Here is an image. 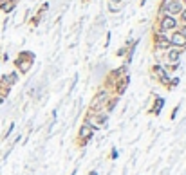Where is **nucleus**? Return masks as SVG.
Wrapping results in <instances>:
<instances>
[{
  "mask_svg": "<svg viewBox=\"0 0 186 175\" xmlns=\"http://www.w3.org/2000/svg\"><path fill=\"white\" fill-rule=\"evenodd\" d=\"M172 43H175V45H184L186 43V36H183L181 33H175V35L172 36Z\"/></svg>",
  "mask_w": 186,
  "mask_h": 175,
  "instance_id": "nucleus-1",
  "label": "nucleus"
},
{
  "mask_svg": "<svg viewBox=\"0 0 186 175\" xmlns=\"http://www.w3.org/2000/svg\"><path fill=\"white\" fill-rule=\"evenodd\" d=\"M161 27H163V29H173V27H175V20L172 18V16H166V18L163 20V24H161Z\"/></svg>",
  "mask_w": 186,
  "mask_h": 175,
  "instance_id": "nucleus-2",
  "label": "nucleus"
},
{
  "mask_svg": "<svg viewBox=\"0 0 186 175\" xmlns=\"http://www.w3.org/2000/svg\"><path fill=\"white\" fill-rule=\"evenodd\" d=\"M168 11H170V13H179V11H181V4H179V2H172V4L168 5Z\"/></svg>",
  "mask_w": 186,
  "mask_h": 175,
  "instance_id": "nucleus-3",
  "label": "nucleus"
},
{
  "mask_svg": "<svg viewBox=\"0 0 186 175\" xmlns=\"http://www.w3.org/2000/svg\"><path fill=\"white\" fill-rule=\"evenodd\" d=\"M87 128H89V126H83V130H82V136L83 137H89V136H90V130H87Z\"/></svg>",
  "mask_w": 186,
  "mask_h": 175,
  "instance_id": "nucleus-4",
  "label": "nucleus"
},
{
  "mask_svg": "<svg viewBox=\"0 0 186 175\" xmlns=\"http://www.w3.org/2000/svg\"><path fill=\"white\" fill-rule=\"evenodd\" d=\"M177 58H179V54H177L175 51H173V53H170V60H177Z\"/></svg>",
  "mask_w": 186,
  "mask_h": 175,
  "instance_id": "nucleus-5",
  "label": "nucleus"
},
{
  "mask_svg": "<svg viewBox=\"0 0 186 175\" xmlns=\"http://www.w3.org/2000/svg\"><path fill=\"white\" fill-rule=\"evenodd\" d=\"M181 35H183V36H186V27L183 29V31H181Z\"/></svg>",
  "mask_w": 186,
  "mask_h": 175,
  "instance_id": "nucleus-6",
  "label": "nucleus"
},
{
  "mask_svg": "<svg viewBox=\"0 0 186 175\" xmlns=\"http://www.w3.org/2000/svg\"><path fill=\"white\" fill-rule=\"evenodd\" d=\"M183 20H186V11H184V13H183Z\"/></svg>",
  "mask_w": 186,
  "mask_h": 175,
  "instance_id": "nucleus-7",
  "label": "nucleus"
}]
</instances>
